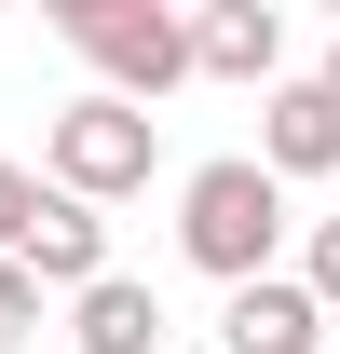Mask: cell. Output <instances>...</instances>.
Returning <instances> with one entry per match:
<instances>
[{
  "label": "cell",
  "instance_id": "cell-1",
  "mask_svg": "<svg viewBox=\"0 0 340 354\" xmlns=\"http://www.w3.org/2000/svg\"><path fill=\"white\" fill-rule=\"evenodd\" d=\"M177 245H191V272H218V286H258L272 245H286V177L258 164V150L191 164L177 177Z\"/></svg>",
  "mask_w": 340,
  "mask_h": 354
},
{
  "label": "cell",
  "instance_id": "cell-2",
  "mask_svg": "<svg viewBox=\"0 0 340 354\" xmlns=\"http://www.w3.org/2000/svg\"><path fill=\"white\" fill-rule=\"evenodd\" d=\"M55 28H68V55H95V68H109V95H123V109H150V95L191 82V14H164V0H68Z\"/></svg>",
  "mask_w": 340,
  "mask_h": 354
},
{
  "label": "cell",
  "instance_id": "cell-3",
  "mask_svg": "<svg viewBox=\"0 0 340 354\" xmlns=\"http://www.w3.org/2000/svg\"><path fill=\"white\" fill-rule=\"evenodd\" d=\"M150 150H164V123H150V109H123V95H82V109H55L41 177L68 191V205H123V191H150Z\"/></svg>",
  "mask_w": 340,
  "mask_h": 354
},
{
  "label": "cell",
  "instance_id": "cell-4",
  "mask_svg": "<svg viewBox=\"0 0 340 354\" xmlns=\"http://www.w3.org/2000/svg\"><path fill=\"white\" fill-rule=\"evenodd\" d=\"M313 341H327V300L299 272H258V286L218 300V354H313Z\"/></svg>",
  "mask_w": 340,
  "mask_h": 354
},
{
  "label": "cell",
  "instance_id": "cell-5",
  "mask_svg": "<svg viewBox=\"0 0 340 354\" xmlns=\"http://www.w3.org/2000/svg\"><path fill=\"white\" fill-rule=\"evenodd\" d=\"M191 68L205 82H286V14L272 0H205L191 14Z\"/></svg>",
  "mask_w": 340,
  "mask_h": 354
},
{
  "label": "cell",
  "instance_id": "cell-6",
  "mask_svg": "<svg viewBox=\"0 0 340 354\" xmlns=\"http://www.w3.org/2000/svg\"><path fill=\"white\" fill-rule=\"evenodd\" d=\"M258 164L272 177H340V95L327 82H272L258 95Z\"/></svg>",
  "mask_w": 340,
  "mask_h": 354
},
{
  "label": "cell",
  "instance_id": "cell-7",
  "mask_svg": "<svg viewBox=\"0 0 340 354\" xmlns=\"http://www.w3.org/2000/svg\"><path fill=\"white\" fill-rule=\"evenodd\" d=\"M28 272H41V286H68V300H82V286H109V218L55 191V205H41V232H28Z\"/></svg>",
  "mask_w": 340,
  "mask_h": 354
},
{
  "label": "cell",
  "instance_id": "cell-8",
  "mask_svg": "<svg viewBox=\"0 0 340 354\" xmlns=\"http://www.w3.org/2000/svg\"><path fill=\"white\" fill-rule=\"evenodd\" d=\"M68 341H82V354H164V300H150L136 272H109V286H82Z\"/></svg>",
  "mask_w": 340,
  "mask_h": 354
},
{
  "label": "cell",
  "instance_id": "cell-9",
  "mask_svg": "<svg viewBox=\"0 0 340 354\" xmlns=\"http://www.w3.org/2000/svg\"><path fill=\"white\" fill-rule=\"evenodd\" d=\"M41 205H55V177L0 164V259H28V232H41Z\"/></svg>",
  "mask_w": 340,
  "mask_h": 354
},
{
  "label": "cell",
  "instance_id": "cell-10",
  "mask_svg": "<svg viewBox=\"0 0 340 354\" xmlns=\"http://www.w3.org/2000/svg\"><path fill=\"white\" fill-rule=\"evenodd\" d=\"M28 327H41V272H28V259H0V354L28 341Z\"/></svg>",
  "mask_w": 340,
  "mask_h": 354
},
{
  "label": "cell",
  "instance_id": "cell-11",
  "mask_svg": "<svg viewBox=\"0 0 340 354\" xmlns=\"http://www.w3.org/2000/svg\"><path fill=\"white\" fill-rule=\"evenodd\" d=\"M299 286H313V300H327V313H340V218H327V232H313V259H299Z\"/></svg>",
  "mask_w": 340,
  "mask_h": 354
},
{
  "label": "cell",
  "instance_id": "cell-12",
  "mask_svg": "<svg viewBox=\"0 0 340 354\" xmlns=\"http://www.w3.org/2000/svg\"><path fill=\"white\" fill-rule=\"evenodd\" d=\"M313 82H327V95H340V41H327V68H313Z\"/></svg>",
  "mask_w": 340,
  "mask_h": 354
}]
</instances>
